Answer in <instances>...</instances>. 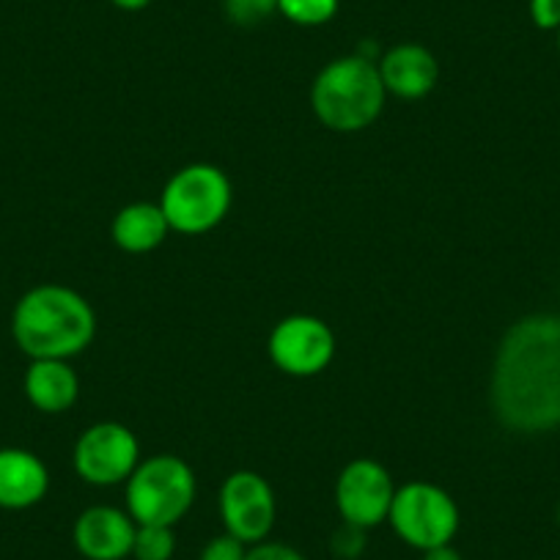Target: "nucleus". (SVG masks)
Masks as SVG:
<instances>
[{
	"instance_id": "1",
	"label": "nucleus",
	"mask_w": 560,
	"mask_h": 560,
	"mask_svg": "<svg viewBox=\"0 0 560 560\" xmlns=\"http://www.w3.org/2000/svg\"><path fill=\"white\" fill-rule=\"evenodd\" d=\"M489 398L511 432L560 429V314H533L509 327L494 358Z\"/></svg>"
},
{
	"instance_id": "2",
	"label": "nucleus",
	"mask_w": 560,
	"mask_h": 560,
	"mask_svg": "<svg viewBox=\"0 0 560 560\" xmlns=\"http://www.w3.org/2000/svg\"><path fill=\"white\" fill-rule=\"evenodd\" d=\"M96 332L89 300L74 289L45 283L23 294L12 316V336L31 360H69L83 352Z\"/></svg>"
},
{
	"instance_id": "3",
	"label": "nucleus",
	"mask_w": 560,
	"mask_h": 560,
	"mask_svg": "<svg viewBox=\"0 0 560 560\" xmlns=\"http://www.w3.org/2000/svg\"><path fill=\"white\" fill-rule=\"evenodd\" d=\"M385 83L374 58L343 56L327 63L314 80L311 105L316 118L336 132L371 127L385 107Z\"/></svg>"
},
{
	"instance_id": "4",
	"label": "nucleus",
	"mask_w": 560,
	"mask_h": 560,
	"mask_svg": "<svg viewBox=\"0 0 560 560\" xmlns=\"http://www.w3.org/2000/svg\"><path fill=\"white\" fill-rule=\"evenodd\" d=\"M196 503V476L179 456L140 462L127 481V511L138 525L174 527Z\"/></svg>"
},
{
	"instance_id": "5",
	"label": "nucleus",
	"mask_w": 560,
	"mask_h": 560,
	"mask_svg": "<svg viewBox=\"0 0 560 560\" xmlns=\"http://www.w3.org/2000/svg\"><path fill=\"white\" fill-rule=\"evenodd\" d=\"M165 218L171 231L179 234H207L223 223L231 209V182L214 165H187L171 176L163 190Z\"/></svg>"
},
{
	"instance_id": "6",
	"label": "nucleus",
	"mask_w": 560,
	"mask_h": 560,
	"mask_svg": "<svg viewBox=\"0 0 560 560\" xmlns=\"http://www.w3.org/2000/svg\"><path fill=\"white\" fill-rule=\"evenodd\" d=\"M387 520L404 544L427 552L454 541L462 516L459 505L445 489L429 481H412L396 489Z\"/></svg>"
},
{
	"instance_id": "7",
	"label": "nucleus",
	"mask_w": 560,
	"mask_h": 560,
	"mask_svg": "<svg viewBox=\"0 0 560 560\" xmlns=\"http://www.w3.org/2000/svg\"><path fill=\"white\" fill-rule=\"evenodd\" d=\"M74 470L85 483L94 487H116L129 481L140 465V445L135 434L121 423H94L74 443Z\"/></svg>"
},
{
	"instance_id": "8",
	"label": "nucleus",
	"mask_w": 560,
	"mask_h": 560,
	"mask_svg": "<svg viewBox=\"0 0 560 560\" xmlns=\"http://www.w3.org/2000/svg\"><path fill=\"white\" fill-rule=\"evenodd\" d=\"M220 516L229 536L242 544L267 541L278 520V500L267 478L253 470H236L220 489Z\"/></svg>"
},
{
	"instance_id": "9",
	"label": "nucleus",
	"mask_w": 560,
	"mask_h": 560,
	"mask_svg": "<svg viewBox=\"0 0 560 560\" xmlns=\"http://www.w3.org/2000/svg\"><path fill=\"white\" fill-rule=\"evenodd\" d=\"M393 498H396V483L380 462L354 459L338 476L336 505L347 525L363 530L382 525L390 516Z\"/></svg>"
},
{
	"instance_id": "10",
	"label": "nucleus",
	"mask_w": 560,
	"mask_h": 560,
	"mask_svg": "<svg viewBox=\"0 0 560 560\" xmlns=\"http://www.w3.org/2000/svg\"><path fill=\"white\" fill-rule=\"evenodd\" d=\"M336 354L332 330L316 316H289L278 322L269 336V358L283 374L316 376Z\"/></svg>"
},
{
	"instance_id": "11",
	"label": "nucleus",
	"mask_w": 560,
	"mask_h": 560,
	"mask_svg": "<svg viewBox=\"0 0 560 560\" xmlns=\"http://www.w3.org/2000/svg\"><path fill=\"white\" fill-rule=\"evenodd\" d=\"M138 522L129 511L113 505H91L74 520L72 541L85 560H124L132 558Z\"/></svg>"
},
{
	"instance_id": "12",
	"label": "nucleus",
	"mask_w": 560,
	"mask_h": 560,
	"mask_svg": "<svg viewBox=\"0 0 560 560\" xmlns=\"http://www.w3.org/2000/svg\"><path fill=\"white\" fill-rule=\"evenodd\" d=\"M387 94L401 100H420L438 85V58L423 45H396L376 63Z\"/></svg>"
},
{
	"instance_id": "13",
	"label": "nucleus",
	"mask_w": 560,
	"mask_h": 560,
	"mask_svg": "<svg viewBox=\"0 0 560 560\" xmlns=\"http://www.w3.org/2000/svg\"><path fill=\"white\" fill-rule=\"evenodd\" d=\"M50 472L45 462L25 448H0V509L25 511L45 500Z\"/></svg>"
},
{
	"instance_id": "14",
	"label": "nucleus",
	"mask_w": 560,
	"mask_h": 560,
	"mask_svg": "<svg viewBox=\"0 0 560 560\" xmlns=\"http://www.w3.org/2000/svg\"><path fill=\"white\" fill-rule=\"evenodd\" d=\"M25 396L39 412L61 415L78 401L80 380L67 360H34L25 374Z\"/></svg>"
},
{
	"instance_id": "15",
	"label": "nucleus",
	"mask_w": 560,
	"mask_h": 560,
	"mask_svg": "<svg viewBox=\"0 0 560 560\" xmlns=\"http://www.w3.org/2000/svg\"><path fill=\"white\" fill-rule=\"evenodd\" d=\"M171 225L160 203H129L113 220V240L127 253H149L168 236Z\"/></svg>"
},
{
	"instance_id": "16",
	"label": "nucleus",
	"mask_w": 560,
	"mask_h": 560,
	"mask_svg": "<svg viewBox=\"0 0 560 560\" xmlns=\"http://www.w3.org/2000/svg\"><path fill=\"white\" fill-rule=\"evenodd\" d=\"M176 552L174 527L165 525H138L132 544L135 560H171Z\"/></svg>"
},
{
	"instance_id": "17",
	"label": "nucleus",
	"mask_w": 560,
	"mask_h": 560,
	"mask_svg": "<svg viewBox=\"0 0 560 560\" xmlns=\"http://www.w3.org/2000/svg\"><path fill=\"white\" fill-rule=\"evenodd\" d=\"M278 12L294 25L316 28L338 14V0H278Z\"/></svg>"
},
{
	"instance_id": "18",
	"label": "nucleus",
	"mask_w": 560,
	"mask_h": 560,
	"mask_svg": "<svg viewBox=\"0 0 560 560\" xmlns=\"http://www.w3.org/2000/svg\"><path fill=\"white\" fill-rule=\"evenodd\" d=\"M223 9L231 23L253 28L278 14V0H223Z\"/></svg>"
},
{
	"instance_id": "19",
	"label": "nucleus",
	"mask_w": 560,
	"mask_h": 560,
	"mask_svg": "<svg viewBox=\"0 0 560 560\" xmlns=\"http://www.w3.org/2000/svg\"><path fill=\"white\" fill-rule=\"evenodd\" d=\"M365 533L369 530H363V527H354V525H347V522H341V527L332 533V541H330L336 558L341 560L360 558L365 549Z\"/></svg>"
},
{
	"instance_id": "20",
	"label": "nucleus",
	"mask_w": 560,
	"mask_h": 560,
	"mask_svg": "<svg viewBox=\"0 0 560 560\" xmlns=\"http://www.w3.org/2000/svg\"><path fill=\"white\" fill-rule=\"evenodd\" d=\"M245 555H247V544H242L240 538L223 533V536L209 538L198 560H245Z\"/></svg>"
},
{
	"instance_id": "21",
	"label": "nucleus",
	"mask_w": 560,
	"mask_h": 560,
	"mask_svg": "<svg viewBox=\"0 0 560 560\" xmlns=\"http://www.w3.org/2000/svg\"><path fill=\"white\" fill-rule=\"evenodd\" d=\"M245 560H308L300 549H294L292 544L280 541H261L247 547Z\"/></svg>"
},
{
	"instance_id": "22",
	"label": "nucleus",
	"mask_w": 560,
	"mask_h": 560,
	"mask_svg": "<svg viewBox=\"0 0 560 560\" xmlns=\"http://www.w3.org/2000/svg\"><path fill=\"white\" fill-rule=\"evenodd\" d=\"M530 20L541 31L560 28V0H530Z\"/></svg>"
},
{
	"instance_id": "23",
	"label": "nucleus",
	"mask_w": 560,
	"mask_h": 560,
	"mask_svg": "<svg viewBox=\"0 0 560 560\" xmlns=\"http://www.w3.org/2000/svg\"><path fill=\"white\" fill-rule=\"evenodd\" d=\"M423 560H462V555L459 549H454V544H443V547L427 549Z\"/></svg>"
},
{
	"instance_id": "24",
	"label": "nucleus",
	"mask_w": 560,
	"mask_h": 560,
	"mask_svg": "<svg viewBox=\"0 0 560 560\" xmlns=\"http://www.w3.org/2000/svg\"><path fill=\"white\" fill-rule=\"evenodd\" d=\"M110 3L121 12H143L152 0H110Z\"/></svg>"
},
{
	"instance_id": "25",
	"label": "nucleus",
	"mask_w": 560,
	"mask_h": 560,
	"mask_svg": "<svg viewBox=\"0 0 560 560\" xmlns=\"http://www.w3.org/2000/svg\"><path fill=\"white\" fill-rule=\"evenodd\" d=\"M555 34H558V52H560V28H558V31H555Z\"/></svg>"
},
{
	"instance_id": "26",
	"label": "nucleus",
	"mask_w": 560,
	"mask_h": 560,
	"mask_svg": "<svg viewBox=\"0 0 560 560\" xmlns=\"http://www.w3.org/2000/svg\"><path fill=\"white\" fill-rule=\"evenodd\" d=\"M555 516H558V522H560V505H558V514H555Z\"/></svg>"
}]
</instances>
